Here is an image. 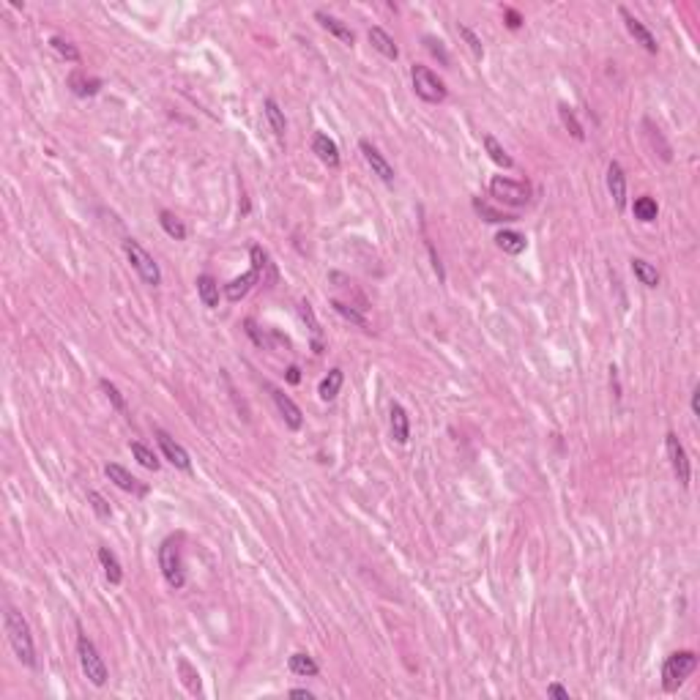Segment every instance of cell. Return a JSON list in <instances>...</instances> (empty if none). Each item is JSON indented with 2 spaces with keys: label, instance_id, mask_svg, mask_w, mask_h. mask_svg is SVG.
<instances>
[{
  "label": "cell",
  "instance_id": "obj_17",
  "mask_svg": "<svg viewBox=\"0 0 700 700\" xmlns=\"http://www.w3.org/2000/svg\"><path fill=\"white\" fill-rule=\"evenodd\" d=\"M69 88H72L74 96L88 99V96H96L102 91V79L99 77H88L85 72H72L69 74Z\"/></svg>",
  "mask_w": 700,
  "mask_h": 700
},
{
  "label": "cell",
  "instance_id": "obj_34",
  "mask_svg": "<svg viewBox=\"0 0 700 700\" xmlns=\"http://www.w3.org/2000/svg\"><path fill=\"white\" fill-rule=\"evenodd\" d=\"M632 211H635V217L640 221H654L657 214H660V205H657L654 197H637L635 205H632Z\"/></svg>",
  "mask_w": 700,
  "mask_h": 700
},
{
  "label": "cell",
  "instance_id": "obj_32",
  "mask_svg": "<svg viewBox=\"0 0 700 700\" xmlns=\"http://www.w3.org/2000/svg\"><path fill=\"white\" fill-rule=\"evenodd\" d=\"M49 47L63 58V61H69V63H79L82 61V55H79V49L74 47L72 41L69 38H63V36H52L49 38Z\"/></svg>",
  "mask_w": 700,
  "mask_h": 700
},
{
  "label": "cell",
  "instance_id": "obj_29",
  "mask_svg": "<svg viewBox=\"0 0 700 700\" xmlns=\"http://www.w3.org/2000/svg\"><path fill=\"white\" fill-rule=\"evenodd\" d=\"M484 150H487V153H490V159H492L495 164H501L504 170H512V167H515V159L504 150V146H501L492 134H484Z\"/></svg>",
  "mask_w": 700,
  "mask_h": 700
},
{
  "label": "cell",
  "instance_id": "obj_16",
  "mask_svg": "<svg viewBox=\"0 0 700 700\" xmlns=\"http://www.w3.org/2000/svg\"><path fill=\"white\" fill-rule=\"evenodd\" d=\"M312 150H315V156L326 164V167H339V148L334 143L332 137L326 134V132H315V137H312Z\"/></svg>",
  "mask_w": 700,
  "mask_h": 700
},
{
  "label": "cell",
  "instance_id": "obj_44",
  "mask_svg": "<svg viewBox=\"0 0 700 700\" xmlns=\"http://www.w3.org/2000/svg\"><path fill=\"white\" fill-rule=\"evenodd\" d=\"M547 695H550V698H558V700H569V690H563L561 684H550V687H547Z\"/></svg>",
  "mask_w": 700,
  "mask_h": 700
},
{
  "label": "cell",
  "instance_id": "obj_22",
  "mask_svg": "<svg viewBox=\"0 0 700 700\" xmlns=\"http://www.w3.org/2000/svg\"><path fill=\"white\" fill-rule=\"evenodd\" d=\"M315 20H318V22H320V25H323V28H326V31H329L332 36L339 38V41H345V44H353V41H356L353 31H350V28H348V25H345L342 20L332 17V14H326V11H318V14H315Z\"/></svg>",
  "mask_w": 700,
  "mask_h": 700
},
{
  "label": "cell",
  "instance_id": "obj_33",
  "mask_svg": "<svg viewBox=\"0 0 700 700\" xmlns=\"http://www.w3.org/2000/svg\"><path fill=\"white\" fill-rule=\"evenodd\" d=\"M129 449H132L134 460H137V462H140L143 468H148V471H159V465H162V462H159V457H156V454H153V451L148 449L146 443L132 441V446H129Z\"/></svg>",
  "mask_w": 700,
  "mask_h": 700
},
{
  "label": "cell",
  "instance_id": "obj_43",
  "mask_svg": "<svg viewBox=\"0 0 700 700\" xmlns=\"http://www.w3.org/2000/svg\"><path fill=\"white\" fill-rule=\"evenodd\" d=\"M427 249H430V260H433V268H435V274H438V279H441V282H443V279H446V274H443L441 258H438V255H435V247H433V244H430V241H427Z\"/></svg>",
  "mask_w": 700,
  "mask_h": 700
},
{
  "label": "cell",
  "instance_id": "obj_28",
  "mask_svg": "<svg viewBox=\"0 0 700 700\" xmlns=\"http://www.w3.org/2000/svg\"><path fill=\"white\" fill-rule=\"evenodd\" d=\"M288 667L293 670L295 676H304V678H309V676H318V673H320L318 662H315L309 654H304V651H295L293 657L288 660Z\"/></svg>",
  "mask_w": 700,
  "mask_h": 700
},
{
  "label": "cell",
  "instance_id": "obj_45",
  "mask_svg": "<svg viewBox=\"0 0 700 700\" xmlns=\"http://www.w3.org/2000/svg\"><path fill=\"white\" fill-rule=\"evenodd\" d=\"M178 664H181V670H184V673H186V676H189V678H200L197 673H192V664L186 662V660H181V662H178ZM197 690H200V684H192V692H197Z\"/></svg>",
  "mask_w": 700,
  "mask_h": 700
},
{
  "label": "cell",
  "instance_id": "obj_35",
  "mask_svg": "<svg viewBox=\"0 0 700 700\" xmlns=\"http://www.w3.org/2000/svg\"><path fill=\"white\" fill-rule=\"evenodd\" d=\"M298 312H301V318H304V323L309 326V332L315 336V353H320V323H318V318H315V312H312V304L309 301H301L298 304Z\"/></svg>",
  "mask_w": 700,
  "mask_h": 700
},
{
  "label": "cell",
  "instance_id": "obj_11",
  "mask_svg": "<svg viewBox=\"0 0 700 700\" xmlns=\"http://www.w3.org/2000/svg\"><path fill=\"white\" fill-rule=\"evenodd\" d=\"M268 391H271V400H274V405L279 410V416L285 419V424L290 427V430H301V424H304V413H301V407L295 405L293 400L282 391V389H277V386H265Z\"/></svg>",
  "mask_w": 700,
  "mask_h": 700
},
{
  "label": "cell",
  "instance_id": "obj_27",
  "mask_svg": "<svg viewBox=\"0 0 700 700\" xmlns=\"http://www.w3.org/2000/svg\"><path fill=\"white\" fill-rule=\"evenodd\" d=\"M342 383H345V375H342V369H332L323 380H320V386H318V394H320V400H326V403H332L334 397L339 394V389H342Z\"/></svg>",
  "mask_w": 700,
  "mask_h": 700
},
{
  "label": "cell",
  "instance_id": "obj_8",
  "mask_svg": "<svg viewBox=\"0 0 700 700\" xmlns=\"http://www.w3.org/2000/svg\"><path fill=\"white\" fill-rule=\"evenodd\" d=\"M490 194L504 203V205H512V208H522L528 205L531 200V186L522 184V181H512V178H504V176H495L490 181Z\"/></svg>",
  "mask_w": 700,
  "mask_h": 700
},
{
  "label": "cell",
  "instance_id": "obj_10",
  "mask_svg": "<svg viewBox=\"0 0 700 700\" xmlns=\"http://www.w3.org/2000/svg\"><path fill=\"white\" fill-rule=\"evenodd\" d=\"M619 14H621V20H624V25H627V31H629V36L635 38L637 44H643L646 47V52H651V55H657V49H660V44H657V38H654V33L629 11L627 6H621L619 8Z\"/></svg>",
  "mask_w": 700,
  "mask_h": 700
},
{
  "label": "cell",
  "instance_id": "obj_37",
  "mask_svg": "<svg viewBox=\"0 0 700 700\" xmlns=\"http://www.w3.org/2000/svg\"><path fill=\"white\" fill-rule=\"evenodd\" d=\"M99 389H102V391H104V397H107V400H110V403H112V407H115V410H120V413H126V400H123V394H120V391H118V386H115V383H110V380H107V378H102V380H99Z\"/></svg>",
  "mask_w": 700,
  "mask_h": 700
},
{
  "label": "cell",
  "instance_id": "obj_26",
  "mask_svg": "<svg viewBox=\"0 0 700 700\" xmlns=\"http://www.w3.org/2000/svg\"><path fill=\"white\" fill-rule=\"evenodd\" d=\"M632 271H635V277L640 279V285H646V288H657V285H660V271H657L648 260L632 258Z\"/></svg>",
  "mask_w": 700,
  "mask_h": 700
},
{
  "label": "cell",
  "instance_id": "obj_20",
  "mask_svg": "<svg viewBox=\"0 0 700 700\" xmlns=\"http://www.w3.org/2000/svg\"><path fill=\"white\" fill-rule=\"evenodd\" d=\"M194 285H197L200 301H203L208 309H217V306H219V285H217V279H214L211 274H200Z\"/></svg>",
  "mask_w": 700,
  "mask_h": 700
},
{
  "label": "cell",
  "instance_id": "obj_5",
  "mask_svg": "<svg viewBox=\"0 0 700 700\" xmlns=\"http://www.w3.org/2000/svg\"><path fill=\"white\" fill-rule=\"evenodd\" d=\"M249 258H252V268L247 271V274H241V277H235L233 282H227L224 285V295H227V301H241L244 295L249 293L255 285L260 282V277H263V268L268 265V258H265V252L260 249V247H252L249 249Z\"/></svg>",
  "mask_w": 700,
  "mask_h": 700
},
{
  "label": "cell",
  "instance_id": "obj_6",
  "mask_svg": "<svg viewBox=\"0 0 700 700\" xmlns=\"http://www.w3.org/2000/svg\"><path fill=\"white\" fill-rule=\"evenodd\" d=\"M410 77H413V91H416V96L421 99V102H427V104H441L443 99H446V82H443L438 74L433 72L430 66H421V63H416L413 69H410Z\"/></svg>",
  "mask_w": 700,
  "mask_h": 700
},
{
  "label": "cell",
  "instance_id": "obj_3",
  "mask_svg": "<svg viewBox=\"0 0 700 700\" xmlns=\"http://www.w3.org/2000/svg\"><path fill=\"white\" fill-rule=\"evenodd\" d=\"M698 667V654L695 651H676L662 662V690L676 692Z\"/></svg>",
  "mask_w": 700,
  "mask_h": 700
},
{
  "label": "cell",
  "instance_id": "obj_9",
  "mask_svg": "<svg viewBox=\"0 0 700 700\" xmlns=\"http://www.w3.org/2000/svg\"><path fill=\"white\" fill-rule=\"evenodd\" d=\"M664 449H667V457H670V465H673V474L681 487H690V479H692V465H690V457H687V449L684 443L678 441L676 433H667L664 435Z\"/></svg>",
  "mask_w": 700,
  "mask_h": 700
},
{
  "label": "cell",
  "instance_id": "obj_48",
  "mask_svg": "<svg viewBox=\"0 0 700 700\" xmlns=\"http://www.w3.org/2000/svg\"><path fill=\"white\" fill-rule=\"evenodd\" d=\"M288 380H290V383H298V380H301V375H298V367L288 369Z\"/></svg>",
  "mask_w": 700,
  "mask_h": 700
},
{
  "label": "cell",
  "instance_id": "obj_21",
  "mask_svg": "<svg viewBox=\"0 0 700 700\" xmlns=\"http://www.w3.org/2000/svg\"><path fill=\"white\" fill-rule=\"evenodd\" d=\"M99 563H102L104 577L110 580L112 586H120V583H123V566H120L118 555L112 553L110 547H99Z\"/></svg>",
  "mask_w": 700,
  "mask_h": 700
},
{
  "label": "cell",
  "instance_id": "obj_47",
  "mask_svg": "<svg viewBox=\"0 0 700 700\" xmlns=\"http://www.w3.org/2000/svg\"><path fill=\"white\" fill-rule=\"evenodd\" d=\"M290 695H293V698H306V700H312V692H309V690H290Z\"/></svg>",
  "mask_w": 700,
  "mask_h": 700
},
{
  "label": "cell",
  "instance_id": "obj_24",
  "mask_svg": "<svg viewBox=\"0 0 700 700\" xmlns=\"http://www.w3.org/2000/svg\"><path fill=\"white\" fill-rule=\"evenodd\" d=\"M495 244H498L506 255H522V252H525V247H528L525 235H522V233H517V230H501V233L495 235Z\"/></svg>",
  "mask_w": 700,
  "mask_h": 700
},
{
  "label": "cell",
  "instance_id": "obj_41",
  "mask_svg": "<svg viewBox=\"0 0 700 700\" xmlns=\"http://www.w3.org/2000/svg\"><path fill=\"white\" fill-rule=\"evenodd\" d=\"M646 129H648V137H651L654 148H657V143H660V156H662L664 162H670V159H673V153H670V146H667V143L662 140L660 129H654V123H651V120H646Z\"/></svg>",
  "mask_w": 700,
  "mask_h": 700
},
{
  "label": "cell",
  "instance_id": "obj_40",
  "mask_svg": "<svg viewBox=\"0 0 700 700\" xmlns=\"http://www.w3.org/2000/svg\"><path fill=\"white\" fill-rule=\"evenodd\" d=\"M88 504L93 506V512L102 517V520H107V517L112 515L110 504H107V501H104V495H102V492H96V490H88Z\"/></svg>",
  "mask_w": 700,
  "mask_h": 700
},
{
  "label": "cell",
  "instance_id": "obj_12",
  "mask_svg": "<svg viewBox=\"0 0 700 700\" xmlns=\"http://www.w3.org/2000/svg\"><path fill=\"white\" fill-rule=\"evenodd\" d=\"M156 443H159V449H162V454H164V460L170 462V465H176V468H181V471H189L192 468V460H189V451H186L181 443H176L164 430H156Z\"/></svg>",
  "mask_w": 700,
  "mask_h": 700
},
{
  "label": "cell",
  "instance_id": "obj_4",
  "mask_svg": "<svg viewBox=\"0 0 700 700\" xmlns=\"http://www.w3.org/2000/svg\"><path fill=\"white\" fill-rule=\"evenodd\" d=\"M77 657H79V667H82L85 678H88L93 687H104V684H107V678H110L107 664H104V660L99 657V651H96V646H93V640H91L88 635H79V637H77Z\"/></svg>",
  "mask_w": 700,
  "mask_h": 700
},
{
  "label": "cell",
  "instance_id": "obj_39",
  "mask_svg": "<svg viewBox=\"0 0 700 700\" xmlns=\"http://www.w3.org/2000/svg\"><path fill=\"white\" fill-rule=\"evenodd\" d=\"M424 47L430 49V55H433V58H438V63H441V66H449V63H451V58H449V52H446V44H443L441 38L424 36Z\"/></svg>",
  "mask_w": 700,
  "mask_h": 700
},
{
  "label": "cell",
  "instance_id": "obj_30",
  "mask_svg": "<svg viewBox=\"0 0 700 700\" xmlns=\"http://www.w3.org/2000/svg\"><path fill=\"white\" fill-rule=\"evenodd\" d=\"M159 224H162V230H164L170 238H176V241H184L186 238L184 221L178 219L173 211H159Z\"/></svg>",
  "mask_w": 700,
  "mask_h": 700
},
{
  "label": "cell",
  "instance_id": "obj_23",
  "mask_svg": "<svg viewBox=\"0 0 700 700\" xmlns=\"http://www.w3.org/2000/svg\"><path fill=\"white\" fill-rule=\"evenodd\" d=\"M263 112H265V120H268V126H271L274 137H277V140H285V132H288V120H285V112L279 110V104H277L274 99H265V104H263Z\"/></svg>",
  "mask_w": 700,
  "mask_h": 700
},
{
  "label": "cell",
  "instance_id": "obj_2",
  "mask_svg": "<svg viewBox=\"0 0 700 700\" xmlns=\"http://www.w3.org/2000/svg\"><path fill=\"white\" fill-rule=\"evenodd\" d=\"M159 569L167 580V586L181 591L186 586L184 558H181V536H167L159 547Z\"/></svg>",
  "mask_w": 700,
  "mask_h": 700
},
{
  "label": "cell",
  "instance_id": "obj_38",
  "mask_svg": "<svg viewBox=\"0 0 700 700\" xmlns=\"http://www.w3.org/2000/svg\"><path fill=\"white\" fill-rule=\"evenodd\" d=\"M457 31H460V36L465 38V44H468V49L474 52V58L481 61L484 58V44H481V38L468 28V25H457Z\"/></svg>",
  "mask_w": 700,
  "mask_h": 700
},
{
  "label": "cell",
  "instance_id": "obj_42",
  "mask_svg": "<svg viewBox=\"0 0 700 700\" xmlns=\"http://www.w3.org/2000/svg\"><path fill=\"white\" fill-rule=\"evenodd\" d=\"M504 17H506V28H512V31L522 28V17H520V11H517V8L506 6V8H504Z\"/></svg>",
  "mask_w": 700,
  "mask_h": 700
},
{
  "label": "cell",
  "instance_id": "obj_13",
  "mask_svg": "<svg viewBox=\"0 0 700 700\" xmlns=\"http://www.w3.org/2000/svg\"><path fill=\"white\" fill-rule=\"evenodd\" d=\"M359 148H361V153H364V159H367V164L372 167V173L383 181V184H394V167L389 164V159L378 150V148L372 146L369 140H361L359 143Z\"/></svg>",
  "mask_w": 700,
  "mask_h": 700
},
{
  "label": "cell",
  "instance_id": "obj_18",
  "mask_svg": "<svg viewBox=\"0 0 700 700\" xmlns=\"http://www.w3.org/2000/svg\"><path fill=\"white\" fill-rule=\"evenodd\" d=\"M389 416H391V438L397 443H407V438H410V419H407V410L400 405V403H391Z\"/></svg>",
  "mask_w": 700,
  "mask_h": 700
},
{
  "label": "cell",
  "instance_id": "obj_46",
  "mask_svg": "<svg viewBox=\"0 0 700 700\" xmlns=\"http://www.w3.org/2000/svg\"><path fill=\"white\" fill-rule=\"evenodd\" d=\"M692 413L700 416V386H695V391H692Z\"/></svg>",
  "mask_w": 700,
  "mask_h": 700
},
{
  "label": "cell",
  "instance_id": "obj_36",
  "mask_svg": "<svg viewBox=\"0 0 700 700\" xmlns=\"http://www.w3.org/2000/svg\"><path fill=\"white\" fill-rule=\"evenodd\" d=\"M558 115H561V123L569 129V134L575 137V140H586V132H583V126H580V120L575 118V112L569 110L566 104H558Z\"/></svg>",
  "mask_w": 700,
  "mask_h": 700
},
{
  "label": "cell",
  "instance_id": "obj_25",
  "mask_svg": "<svg viewBox=\"0 0 700 700\" xmlns=\"http://www.w3.org/2000/svg\"><path fill=\"white\" fill-rule=\"evenodd\" d=\"M332 306H334V312H336V315H342L348 323H353V326H359V329L369 332V320L364 318V312H359L353 304H345L342 298H332Z\"/></svg>",
  "mask_w": 700,
  "mask_h": 700
},
{
  "label": "cell",
  "instance_id": "obj_7",
  "mask_svg": "<svg viewBox=\"0 0 700 700\" xmlns=\"http://www.w3.org/2000/svg\"><path fill=\"white\" fill-rule=\"evenodd\" d=\"M123 252H126V258L132 263V268L137 271V277L150 285V288H156V285H162V271H159V263L148 255L146 249L140 247V241H134V238H126L123 241Z\"/></svg>",
  "mask_w": 700,
  "mask_h": 700
},
{
  "label": "cell",
  "instance_id": "obj_31",
  "mask_svg": "<svg viewBox=\"0 0 700 700\" xmlns=\"http://www.w3.org/2000/svg\"><path fill=\"white\" fill-rule=\"evenodd\" d=\"M474 211L479 214L481 219L484 221H492V224H506V221H515V217L512 214H504V211H495L490 203H484V200H474Z\"/></svg>",
  "mask_w": 700,
  "mask_h": 700
},
{
  "label": "cell",
  "instance_id": "obj_19",
  "mask_svg": "<svg viewBox=\"0 0 700 700\" xmlns=\"http://www.w3.org/2000/svg\"><path fill=\"white\" fill-rule=\"evenodd\" d=\"M367 36H369V44H372L383 58H389V61H397V58H400V49H397V44H394V38L389 36L383 28H378V25L369 28Z\"/></svg>",
  "mask_w": 700,
  "mask_h": 700
},
{
  "label": "cell",
  "instance_id": "obj_1",
  "mask_svg": "<svg viewBox=\"0 0 700 700\" xmlns=\"http://www.w3.org/2000/svg\"><path fill=\"white\" fill-rule=\"evenodd\" d=\"M3 627H6L8 643H11L14 654H17V660L25 664V667H36V646H33V635H31L28 621L22 619V613H17L14 607H6V613H3Z\"/></svg>",
  "mask_w": 700,
  "mask_h": 700
},
{
  "label": "cell",
  "instance_id": "obj_14",
  "mask_svg": "<svg viewBox=\"0 0 700 700\" xmlns=\"http://www.w3.org/2000/svg\"><path fill=\"white\" fill-rule=\"evenodd\" d=\"M607 189H610V197L616 203L619 211L627 208V176H624V167L619 162H610L607 167Z\"/></svg>",
  "mask_w": 700,
  "mask_h": 700
},
{
  "label": "cell",
  "instance_id": "obj_15",
  "mask_svg": "<svg viewBox=\"0 0 700 700\" xmlns=\"http://www.w3.org/2000/svg\"><path fill=\"white\" fill-rule=\"evenodd\" d=\"M104 474H107V479L115 484V487H120L123 492H137V495H146L148 487L146 484H140V479H134L123 465H118V462H107L104 465Z\"/></svg>",
  "mask_w": 700,
  "mask_h": 700
}]
</instances>
